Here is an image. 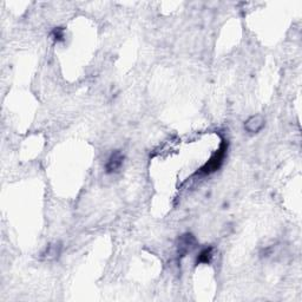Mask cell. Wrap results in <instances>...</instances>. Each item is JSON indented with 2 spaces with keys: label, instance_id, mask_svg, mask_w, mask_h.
Segmentation results:
<instances>
[{
  "label": "cell",
  "instance_id": "1",
  "mask_svg": "<svg viewBox=\"0 0 302 302\" xmlns=\"http://www.w3.org/2000/svg\"><path fill=\"white\" fill-rule=\"evenodd\" d=\"M228 150V143L226 141H222L220 148L216 152L211 156V158L208 160L205 164L202 166L200 169V171L197 173H201V175H209V173H213L221 168V165L223 164V160L226 158V153Z\"/></svg>",
  "mask_w": 302,
  "mask_h": 302
},
{
  "label": "cell",
  "instance_id": "2",
  "mask_svg": "<svg viewBox=\"0 0 302 302\" xmlns=\"http://www.w3.org/2000/svg\"><path fill=\"white\" fill-rule=\"evenodd\" d=\"M196 243V237L190 233H185L183 235L179 236L178 242H177V254L179 258L187 255L188 253H190L192 249L195 248Z\"/></svg>",
  "mask_w": 302,
  "mask_h": 302
},
{
  "label": "cell",
  "instance_id": "3",
  "mask_svg": "<svg viewBox=\"0 0 302 302\" xmlns=\"http://www.w3.org/2000/svg\"><path fill=\"white\" fill-rule=\"evenodd\" d=\"M124 162V155L122 153V151L116 150L111 153L110 157L108 158L107 164H105V171L107 173H114L117 172L121 169V166L123 165Z\"/></svg>",
  "mask_w": 302,
  "mask_h": 302
},
{
  "label": "cell",
  "instance_id": "4",
  "mask_svg": "<svg viewBox=\"0 0 302 302\" xmlns=\"http://www.w3.org/2000/svg\"><path fill=\"white\" fill-rule=\"evenodd\" d=\"M266 121L262 115H255L249 117L245 123V130L249 134H259L265 128Z\"/></svg>",
  "mask_w": 302,
  "mask_h": 302
},
{
  "label": "cell",
  "instance_id": "5",
  "mask_svg": "<svg viewBox=\"0 0 302 302\" xmlns=\"http://www.w3.org/2000/svg\"><path fill=\"white\" fill-rule=\"evenodd\" d=\"M60 253H62V245L60 243H51L41 253V260H44V261H53V260L59 258Z\"/></svg>",
  "mask_w": 302,
  "mask_h": 302
},
{
  "label": "cell",
  "instance_id": "6",
  "mask_svg": "<svg viewBox=\"0 0 302 302\" xmlns=\"http://www.w3.org/2000/svg\"><path fill=\"white\" fill-rule=\"evenodd\" d=\"M213 247H207V248L202 249L201 253L198 254V258L196 260L197 265H209L213 260Z\"/></svg>",
  "mask_w": 302,
  "mask_h": 302
},
{
  "label": "cell",
  "instance_id": "7",
  "mask_svg": "<svg viewBox=\"0 0 302 302\" xmlns=\"http://www.w3.org/2000/svg\"><path fill=\"white\" fill-rule=\"evenodd\" d=\"M52 36L57 41L64 40V28H62V27L54 28L52 32Z\"/></svg>",
  "mask_w": 302,
  "mask_h": 302
}]
</instances>
